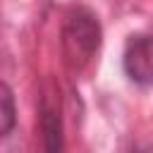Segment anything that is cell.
Segmentation results:
<instances>
[{
	"mask_svg": "<svg viewBox=\"0 0 153 153\" xmlns=\"http://www.w3.org/2000/svg\"><path fill=\"white\" fill-rule=\"evenodd\" d=\"M136 153H139V151H136Z\"/></svg>",
	"mask_w": 153,
	"mask_h": 153,
	"instance_id": "5",
	"label": "cell"
},
{
	"mask_svg": "<svg viewBox=\"0 0 153 153\" xmlns=\"http://www.w3.org/2000/svg\"><path fill=\"white\" fill-rule=\"evenodd\" d=\"M41 134H43V153H65L62 120L60 112L48 103L41 105Z\"/></svg>",
	"mask_w": 153,
	"mask_h": 153,
	"instance_id": "3",
	"label": "cell"
},
{
	"mask_svg": "<svg viewBox=\"0 0 153 153\" xmlns=\"http://www.w3.org/2000/svg\"><path fill=\"white\" fill-rule=\"evenodd\" d=\"M14 127V103H12V91L5 84L2 86V136H7Z\"/></svg>",
	"mask_w": 153,
	"mask_h": 153,
	"instance_id": "4",
	"label": "cell"
},
{
	"mask_svg": "<svg viewBox=\"0 0 153 153\" xmlns=\"http://www.w3.org/2000/svg\"><path fill=\"white\" fill-rule=\"evenodd\" d=\"M122 67L134 84H141V86L153 84V36L151 33H139L127 41Z\"/></svg>",
	"mask_w": 153,
	"mask_h": 153,
	"instance_id": "2",
	"label": "cell"
},
{
	"mask_svg": "<svg viewBox=\"0 0 153 153\" xmlns=\"http://www.w3.org/2000/svg\"><path fill=\"white\" fill-rule=\"evenodd\" d=\"M100 45V24L93 12L86 7H74L67 12L62 24V48L72 67L81 69L91 62L93 53Z\"/></svg>",
	"mask_w": 153,
	"mask_h": 153,
	"instance_id": "1",
	"label": "cell"
}]
</instances>
